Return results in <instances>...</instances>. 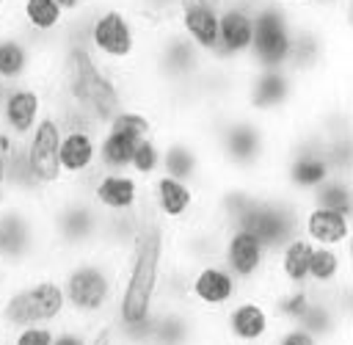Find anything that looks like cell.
<instances>
[{"mask_svg": "<svg viewBox=\"0 0 353 345\" xmlns=\"http://www.w3.org/2000/svg\"><path fill=\"white\" fill-rule=\"evenodd\" d=\"M309 251H312V243L303 240L301 235H295L284 246H279L270 257V282H268V287H273V284L303 287L306 284V268H309Z\"/></svg>", "mask_w": 353, "mask_h": 345, "instance_id": "25", "label": "cell"}, {"mask_svg": "<svg viewBox=\"0 0 353 345\" xmlns=\"http://www.w3.org/2000/svg\"><path fill=\"white\" fill-rule=\"evenodd\" d=\"M52 331L55 326H44V323H33V326H22L6 334L8 345H52Z\"/></svg>", "mask_w": 353, "mask_h": 345, "instance_id": "28", "label": "cell"}, {"mask_svg": "<svg viewBox=\"0 0 353 345\" xmlns=\"http://www.w3.org/2000/svg\"><path fill=\"white\" fill-rule=\"evenodd\" d=\"M301 207H303V201H298V199L287 196L284 190H279L276 185L265 182V190L243 226L251 229L273 254L279 246H284L290 237L298 235Z\"/></svg>", "mask_w": 353, "mask_h": 345, "instance_id": "12", "label": "cell"}, {"mask_svg": "<svg viewBox=\"0 0 353 345\" xmlns=\"http://www.w3.org/2000/svg\"><path fill=\"white\" fill-rule=\"evenodd\" d=\"M165 248H168V229L160 224V218L149 210L143 199V215H141V232L130 254L121 259V279H119V295L110 315V326L119 345H143L149 323L160 306V276L165 265Z\"/></svg>", "mask_w": 353, "mask_h": 345, "instance_id": "1", "label": "cell"}, {"mask_svg": "<svg viewBox=\"0 0 353 345\" xmlns=\"http://www.w3.org/2000/svg\"><path fill=\"white\" fill-rule=\"evenodd\" d=\"M11 279H14V276H11V273H8V270H6L3 265H0V298L6 295V290H8V284H11Z\"/></svg>", "mask_w": 353, "mask_h": 345, "instance_id": "34", "label": "cell"}, {"mask_svg": "<svg viewBox=\"0 0 353 345\" xmlns=\"http://www.w3.org/2000/svg\"><path fill=\"white\" fill-rule=\"evenodd\" d=\"M218 11L221 6L210 0H182L174 17L176 30L207 58H212L218 44Z\"/></svg>", "mask_w": 353, "mask_h": 345, "instance_id": "23", "label": "cell"}, {"mask_svg": "<svg viewBox=\"0 0 353 345\" xmlns=\"http://www.w3.org/2000/svg\"><path fill=\"white\" fill-rule=\"evenodd\" d=\"M240 293H245V287L218 262H204L188 270V282H185V304L193 306L201 315H221Z\"/></svg>", "mask_w": 353, "mask_h": 345, "instance_id": "16", "label": "cell"}, {"mask_svg": "<svg viewBox=\"0 0 353 345\" xmlns=\"http://www.w3.org/2000/svg\"><path fill=\"white\" fill-rule=\"evenodd\" d=\"M276 326L279 323L270 312L265 293H254V290L240 293L221 315H215V328L221 342H234V345H268Z\"/></svg>", "mask_w": 353, "mask_h": 345, "instance_id": "9", "label": "cell"}, {"mask_svg": "<svg viewBox=\"0 0 353 345\" xmlns=\"http://www.w3.org/2000/svg\"><path fill=\"white\" fill-rule=\"evenodd\" d=\"M146 204L160 218V224L171 232L204 215V190L160 171L146 182Z\"/></svg>", "mask_w": 353, "mask_h": 345, "instance_id": "14", "label": "cell"}, {"mask_svg": "<svg viewBox=\"0 0 353 345\" xmlns=\"http://www.w3.org/2000/svg\"><path fill=\"white\" fill-rule=\"evenodd\" d=\"M80 188L102 215L138 213L146 199V185L130 171H94Z\"/></svg>", "mask_w": 353, "mask_h": 345, "instance_id": "19", "label": "cell"}, {"mask_svg": "<svg viewBox=\"0 0 353 345\" xmlns=\"http://www.w3.org/2000/svg\"><path fill=\"white\" fill-rule=\"evenodd\" d=\"M221 237H223V229L210 221L207 215H201L199 221L193 224H185L179 229H171L168 232V248H165V257L182 268H196V265H204V262H212L218 259L221 254Z\"/></svg>", "mask_w": 353, "mask_h": 345, "instance_id": "21", "label": "cell"}, {"mask_svg": "<svg viewBox=\"0 0 353 345\" xmlns=\"http://www.w3.org/2000/svg\"><path fill=\"white\" fill-rule=\"evenodd\" d=\"M0 265L11 276L52 265L41 201L3 193L0 199Z\"/></svg>", "mask_w": 353, "mask_h": 345, "instance_id": "4", "label": "cell"}, {"mask_svg": "<svg viewBox=\"0 0 353 345\" xmlns=\"http://www.w3.org/2000/svg\"><path fill=\"white\" fill-rule=\"evenodd\" d=\"M268 345H325V342H320L312 331H306L303 326H295V323H290V326H276V331H273V337L268 339Z\"/></svg>", "mask_w": 353, "mask_h": 345, "instance_id": "30", "label": "cell"}, {"mask_svg": "<svg viewBox=\"0 0 353 345\" xmlns=\"http://www.w3.org/2000/svg\"><path fill=\"white\" fill-rule=\"evenodd\" d=\"M127 171L135 174L143 185L152 177L160 174V130L135 141V149H132V157H130V168Z\"/></svg>", "mask_w": 353, "mask_h": 345, "instance_id": "27", "label": "cell"}, {"mask_svg": "<svg viewBox=\"0 0 353 345\" xmlns=\"http://www.w3.org/2000/svg\"><path fill=\"white\" fill-rule=\"evenodd\" d=\"M116 345H119V342H116Z\"/></svg>", "mask_w": 353, "mask_h": 345, "instance_id": "37", "label": "cell"}, {"mask_svg": "<svg viewBox=\"0 0 353 345\" xmlns=\"http://www.w3.org/2000/svg\"><path fill=\"white\" fill-rule=\"evenodd\" d=\"M342 284H350V248L312 246L309 268H306V287L336 290Z\"/></svg>", "mask_w": 353, "mask_h": 345, "instance_id": "24", "label": "cell"}, {"mask_svg": "<svg viewBox=\"0 0 353 345\" xmlns=\"http://www.w3.org/2000/svg\"><path fill=\"white\" fill-rule=\"evenodd\" d=\"M119 3H130V0H119Z\"/></svg>", "mask_w": 353, "mask_h": 345, "instance_id": "36", "label": "cell"}, {"mask_svg": "<svg viewBox=\"0 0 353 345\" xmlns=\"http://www.w3.org/2000/svg\"><path fill=\"white\" fill-rule=\"evenodd\" d=\"M41 207H44V226H47L52 262L97 248L102 213L91 204V199L80 185H63L52 190L50 196H44Z\"/></svg>", "mask_w": 353, "mask_h": 345, "instance_id": "5", "label": "cell"}, {"mask_svg": "<svg viewBox=\"0 0 353 345\" xmlns=\"http://www.w3.org/2000/svg\"><path fill=\"white\" fill-rule=\"evenodd\" d=\"M52 268L61 279L69 320H77L85 326L110 320L116 295H119L121 259L99 248H88V251L55 259Z\"/></svg>", "mask_w": 353, "mask_h": 345, "instance_id": "3", "label": "cell"}, {"mask_svg": "<svg viewBox=\"0 0 353 345\" xmlns=\"http://www.w3.org/2000/svg\"><path fill=\"white\" fill-rule=\"evenodd\" d=\"M61 320H66V301H63L61 279L52 265H44L11 279L6 295L0 298L3 334L22 326H33V323L58 326Z\"/></svg>", "mask_w": 353, "mask_h": 345, "instance_id": "6", "label": "cell"}, {"mask_svg": "<svg viewBox=\"0 0 353 345\" xmlns=\"http://www.w3.org/2000/svg\"><path fill=\"white\" fill-rule=\"evenodd\" d=\"M91 326L77 323V320H61L52 331V345H88Z\"/></svg>", "mask_w": 353, "mask_h": 345, "instance_id": "29", "label": "cell"}, {"mask_svg": "<svg viewBox=\"0 0 353 345\" xmlns=\"http://www.w3.org/2000/svg\"><path fill=\"white\" fill-rule=\"evenodd\" d=\"M303 204H314V207H328V210H339V213H350L353 215V185H350V174H331L328 179H323Z\"/></svg>", "mask_w": 353, "mask_h": 345, "instance_id": "26", "label": "cell"}, {"mask_svg": "<svg viewBox=\"0 0 353 345\" xmlns=\"http://www.w3.org/2000/svg\"><path fill=\"white\" fill-rule=\"evenodd\" d=\"M270 248L245 226H229L221 237L218 262L254 293H265L270 282Z\"/></svg>", "mask_w": 353, "mask_h": 345, "instance_id": "10", "label": "cell"}, {"mask_svg": "<svg viewBox=\"0 0 353 345\" xmlns=\"http://www.w3.org/2000/svg\"><path fill=\"white\" fill-rule=\"evenodd\" d=\"M58 63V44H39L11 22L0 19V88L19 83H52Z\"/></svg>", "mask_w": 353, "mask_h": 345, "instance_id": "8", "label": "cell"}, {"mask_svg": "<svg viewBox=\"0 0 353 345\" xmlns=\"http://www.w3.org/2000/svg\"><path fill=\"white\" fill-rule=\"evenodd\" d=\"M6 160H8V141L0 135V199L6 193Z\"/></svg>", "mask_w": 353, "mask_h": 345, "instance_id": "32", "label": "cell"}, {"mask_svg": "<svg viewBox=\"0 0 353 345\" xmlns=\"http://www.w3.org/2000/svg\"><path fill=\"white\" fill-rule=\"evenodd\" d=\"M58 138H61V124L47 110L22 144L28 174L36 182V188L41 190V196H50L52 190L66 185L61 177V168H58Z\"/></svg>", "mask_w": 353, "mask_h": 345, "instance_id": "15", "label": "cell"}, {"mask_svg": "<svg viewBox=\"0 0 353 345\" xmlns=\"http://www.w3.org/2000/svg\"><path fill=\"white\" fill-rule=\"evenodd\" d=\"M303 99L301 83L284 69H243L234 108L276 127H287Z\"/></svg>", "mask_w": 353, "mask_h": 345, "instance_id": "7", "label": "cell"}, {"mask_svg": "<svg viewBox=\"0 0 353 345\" xmlns=\"http://www.w3.org/2000/svg\"><path fill=\"white\" fill-rule=\"evenodd\" d=\"M251 36H254V11L245 8L243 3L226 0L218 11V44L210 61L237 72L248 69Z\"/></svg>", "mask_w": 353, "mask_h": 345, "instance_id": "18", "label": "cell"}, {"mask_svg": "<svg viewBox=\"0 0 353 345\" xmlns=\"http://www.w3.org/2000/svg\"><path fill=\"white\" fill-rule=\"evenodd\" d=\"M58 168L66 185H83L97 171L99 127L91 121H58Z\"/></svg>", "mask_w": 353, "mask_h": 345, "instance_id": "17", "label": "cell"}, {"mask_svg": "<svg viewBox=\"0 0 353 345\" xmlns=\"http://www.w3.org/2000/svg\"><path fill=\"white\" fill-rule=\"evenodd\" d=\"M298 235L303 240H309L312 246L350 248L353 215L339 213V210H328V207L303 204L301 207V221H298Z\"/></svg>", "mask_w": 353, "mask_h": 345, "instance_id": "22", "label": "cell"}, {"mask_svg": "<svg viewBox=\"0 0 353 345\" xmlns=\"http://www.w3.org/2000/svg\"><path fill=\"white\" fill-rule=\"evenodd\" d=\"M279 6H284L290 14H309L312 0H276Z\"/></svg>", "mask_w": 353, "mask_h": 345, "instance_id": "33", "label": "cell"}, {"mask_svg": "<svg viewBox=\"0 0 353 345\" xmlns=\"http://www.w3.org/2000/svg\"><path fill=\"white\" fill-rule=\"evenodd\" d=\"M74 22L88 55L121 88L143 61L149 28L138 19L130 3L119 0H97V6Z\"/></svg>", "mask_w": 353, "mask_h": 345, "instance_id": "2", "label": "cell"}, {"mask_svg": "<svg viewBox=\"0 0 353 345\" xmlns=\"http://www.w3.org/2000/svg\"><path fill=\"white\" fill-rule=\"evenodd\" d=\"M58 3V8L66 14V19L72 22V19H80V17H85L94 6H97V0H55Z\"/></svg>", "mask_w": 353, "mask_h": 345, "instance_id": "31", "label": "cell"}, {"mask_svg": "<svg viewBox=\"0 0 353 345\" xmlns=\"http://www.w3.org/2000/svg\"><path fill=\"white\" fill-rule=\"evenodd\" d=\"M52 83H19L0 88V135L11 144H25L41 116L50 110Z\"/></svg>", "mask_w": 353, "mask_h": 345, "instance_id": "11", "label": "cell"}, {"mask_svg": "<svg viewBox=\"0 0 353 345\" xmlns=\"http://www.w3.org/2000/svg\"><path fill=\"white\" fill-rule=\"evenodd\" d=\"M0 19L19 28L25 36H30L39 44H61L66 33V14L58 8L55 0H6Z\"/></svg>", "mask_w": 353, "mask_h": 345, "instance_id": "20", "label": "cell"}, {"mask_svg": "<svg viewBox=\"0 0 353 345\" xmlns=\"http://www.w3.org/2000/svg\"><path fill=\"white\" fill-rule=\"evenodd\" d=\"M221 345H234V342H221Z\"/></svg>", "mask_w": 353, "mask_h": 345, "instance_id": "35", "label": "cell"}, {"mask_svg": "<svg viewBox=\"0 0 353 345\" xmlns=\"http://www.w3.org/2000/svg\"><path fill=\"white\" fill-rule=\"evenodd\" d=\"M292 39V14L276 0L254 11L248 69H284Z\"/></svg>", "mask_w": 353, "mask_h": 345, "instance_id": "13", "label": "cell"}]
</instances>
